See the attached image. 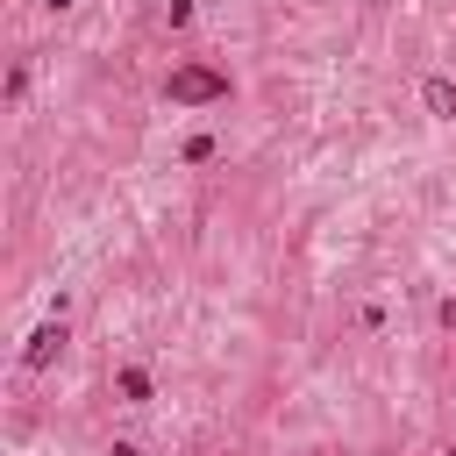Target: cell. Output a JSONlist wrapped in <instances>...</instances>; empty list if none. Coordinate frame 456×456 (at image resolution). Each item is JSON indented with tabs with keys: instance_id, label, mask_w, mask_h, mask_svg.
<instances>
[{
	"instance_id": "ba28073f",
	"label": "cell",
	"mask_w": 456,
	"mask_h": 456,
	"mask_svg": "<svg viewBox=\"0 0 456 456\" xmlns=\"http://www.w3.org/2000/svg\"><path fill=\"white\" fill-rule=\"evenodd\" d=\"M107 456H142V449H135V442H114V449H107Z\"/></svg>"
},
{
	"instance_id": "8992f818",
	"label": "cell",
	"mask_w": 456,
	"mask_h": 456,
	"mask_svg": "<svg viewBox=\"0 0 456 456\" xmlns=\"http://www.w3.org/2000/svg\"><path fill=\"white\" fill-rule=\"evenodd\" d=\"M164 21H171V28H185V21H192V0H164Z\"/></svg>"
},
{
	"instance_id": "277c9868",
	"label": "cell",
	"mask_w": 456,
	"mask_h": 456,
	"mask_svg": "<svg viewBox=\"0 0 456 456\" xmlns=\"http://www.w3.org/2000/svg\"><path fill=\"white\" fill-rule=\"evenodd\" d=\"M420 100H428V114H435V121H456V78H428V86H420Z\"/></svg>"
},
{
	"instance_id": "3957f363",
	"label": "cell",
	"mask_w": 456,
	"mask_h": 456,
	"mask_svg": "<svg viewBox=\"0 0 456 456\" xmlns=\"http://www.w3.org/2000/svg\"><path fill=\"white\" fill-rule=\"evenodd\" d=\"M114 392H121L128 406H150V399H157V385H150L142 363H121V370H114Z\"/></svg>"
},
{
	"instance_id": "30bf717a",
	"label": "cell",
	"mask_w": 456,
	"mask_h": 456,
	"mask_svg": "<svg viewBox=\"0 0 456 456\" xmlns=\"http://www.w3.org/2000/svg\"><path fill=\"white\" fill-rule=\"evenodd\" d=\"M449 456H456V449H449Z\"/></svg>"
},
{
	"instance_id": "52a82bcc",
	"label": "cell",
	"mask_w": 456,
	"mask_h": 456,
	"mask_svg": "<svg viewBox=\"0 0 456 456\" xmlns=\"http://www.w3.org/2000/svg\"><path fill=\"white\" fill-rule=\"evenodd\" d=\"M435 328H456V299H442V306H435Z\"/></svg>"
},
{
	"instance_id": "7a4b0ae2",
	"label": "cell",
	"mask_w": 456,
	"mask_h": 456,
	"mask_svg": "<svg viewBox=\"0 0 456 456\" xmlns=\"http://www.w3.org/2000/svg\"><path fill=\"white\" fill-rule=\"evenodd\" d=\"M57 349H64V321L50 314V321L28 335V349H21V370H50V363H57Z\"/></svg>"
},
{
	"instance_id": "5b68a950",
	"label": "cell",
	"mask_w": 456,
	"mask_h": 456,
	"mask_svg": "<svg viewBox=\"0 0 456 456\" xmlns=\"http://www.w3.org/2000/svg\"><path fill=\"white\" fill-rule=\"evenodd\" d=\"M178 157H185V164H214V157H221V142H214V135H185V150H178Z\"/></svg>"
},
{
	"instance_id": "6da1fadb",
	"label": "cell",
	"mask_w": 456,
	"mask_h": 456,
	"mask_svg": "<svg viewBox=\"0 0 456 456\" xmlns=\"http://www.w3.org/2000/svg\"><path fill=\"white\" fill-rule=\"evenodd\" d=\"M228 93H235V78L214 71V64H171V78H164V100L171 107H221Z\"/></svg>"
},
{
	"instance_id": "9c48e42d",
	"label": "cell",
	"mask_w": 456,
	"mask_h": 456,
	"mask_svg": "<svg viewBox=\"0 0 456 456\" xmlns=\"http://www.w3.org/2000/svg\"><path fill=\"white\" fill-rule=\"evenodd\" d=\"M43 7H50V14H71V7H78V0H43Z\"/></svg>"
}]
</instances>
